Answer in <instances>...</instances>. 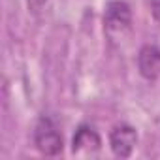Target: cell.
Returning a JSON list of instances; mask_svg holds the SVG:
<instances>
[{
  "label": "cell",
  "instance_id": "8992f818",
  "mask_svg": "<svg viewBox=\"0 0 160 160\" xmlns=\"http://www.w3.org/2000/svg\"><path fill=\"white\" fill-rule=\"evenodd\" d=\"M149 2V8H151V13L154 17V21L160 23V0H147Z\"/></svg>",
  "mask_w": 160,
  "mask_h": 160
},
{
  "label": "cell",
  "instance_id": "3957f363",
  "mask_svg": "<svg viewBox=\"0 0 160 160\" xmlns=\"http://www.w3.org/2000/svg\"><path fill=\"white\" fill-rule=\"evenodd\" d=\"M102 149V139L92 126L81 124L72 139V152L75 156H96Z\"/></svg>",
  "mask_w": 160,
  "mask_h": 160
},
{
  "label": "cell",
  "instance_id": "7a4b0ae2",
  "mask_svg": "<svg viewBox=\"0 0 160 160\" xmlns=\"http://www.w3.org/2000/svg\"><path fill=\"white\" fill-rule=\"evenodd\" d=\"M34 145L45 156H57L62 152V134L49 117H42L36 122Z\"/></svg>",
  "mask_w": 160,
  "mask_h": 160
},
{
  "label": "cell",
  "instance_id": "6da1fadb",
  "mask_svg": "<svg viewBox=\"0 0 160 160\" xmlns=\"http://www.w3.org/2000/svg\"><path fill=\"white\" fill-rule=\"evenodd\" d=\"M132 27V12L124 0H111L104 12V30L111 40L122 38Z\"/></svg>",
  "mask_w": 160,
  "mask_h": 160
},
{
  "label": "cell",
  "instance_id": "277c9868",
  "mask_svg": "<svg viewBox=\"0 0 160 160\" xmlns=\"http://www.w3.org/2000/svg\"><path fill=\"white\" fill-rule=\"evenodd\" d=\"M138 143V132L130 124H117L109 134V147L117 158H128Z\"/></svg>",
  "mask_w": 160,
  "mask_h": 160
},
{
  "label": "cell",
  "instance_id": "5b68a950",
  "mask_svg": "<svg viewBox=\"0 0 160 160\" xmlns=\"http://www.w3.org/2000/svg\"><path fill=\"white\" fill-rule=\"evenodd\" d=\"M138 68L147 81H156L160 77V47L143 45L138 55Z\"/></svg>",
  "mask_w": 160,
  "mask_h": 160
},
{
  "label": "cell",
  "instance_id": "52a82bcc",
  "mask_svg": "<svg viewBox=\"0 0 160 160\" xmlns=\"http://www.w3.org/2000/svg\"><path fill=\"white\" fill-rule=\"evenodd\" d=\"M47 2H49V0H27V4H28V10H30V12H40Z\"/></svg>",
  "mask_w": 160,
  "mask_h": 160
}]
</instances>
